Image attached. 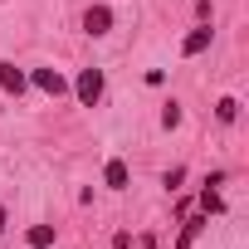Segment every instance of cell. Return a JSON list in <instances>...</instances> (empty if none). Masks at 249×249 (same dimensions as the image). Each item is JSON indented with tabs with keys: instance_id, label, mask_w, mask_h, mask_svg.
<instances>
[{
	"instance_id": "cell-5",
	"label": "cell",
	"mask_w": 249,
	"mask_h": 249,
	"mask_svg": "<svg viewBox=\"0 0 249 249\" xmlns=\"http://www.w3.org/2000/svg\"><path fill=\"white\" fill-rule=\"evenodd\" d=\"M127 181H132V171H127L122 157H112V161L103 166V186H107V191H127Z\"/></svg>"
},
{
	"instance_id": "cell-9",
	"label": "cell",
	"mask_w": 249,
	"mask_h": 249,
	"mask_svg": "<svg viewBox=\"0 0 249 249\" xmlns=\"http://www.w3.org/2000/svg\"><path fill=\"white\" fill-rule=\"evenodd\" d=\"M225 210V200H220V191L205 181V191H200V215H220Z\"/></svg>"
},
{
	"instance_id": "cell-8",
	"label": "cell",
	"mask_w": 249,
	"mask_h": 249,
	"mask_svg": "<svg viewBox=\"0 0 249 249\" xmlns=\"http://www.w3.org/2000/svg\"><path fill=\"white\" fill-rule=\"evenodd\" d=\"M25 244L30 249H54V225H30L25 230Z\"/></svg>"
},
{
	"instance_id": "cell-10",
	"label": "cell",
	"mask_w": 249,
	"mask_h": 249,
	"mask_svg": "<svg viewBox=\"0 0 249 249\" xmlns=\"http://www.w3.org/2000/svg\"><path fill=\"white\" fill-rule=\"evenodd\" d=\"M215 117H220V122H234V117H239V98H220V103H215Z\"/></svg>"
},
{
	"instance_id": "cell-1",
	"label": "cell",
	"mask_w": 249,
	"mask_h": 249,
	"mask_svg": "<svg viewBox=\"0 0 249 249\" xmlns=\"http://www.w3.org/2000/svg\"><path fill=\"white\" fill-rule=\"evenodd\" d=\"M73 93H78L83 107H98V98H103V69H83L78 83H73Z\"/></svg>"
},
{
	"instance_id": "cell-7",
	"label": "cell",
	"mask_w": 249,
	"mask_h": 249,
	"mask_svg": "<svg viewBox=\"0 0 249 249\" xmlns=\"http://www.w3.org/2000/svg\"><path fill=\"white\" fill-rule=\"evenodd\" d=\"M0 88H5V93H15V98H20V93L30 88V78H25V73H20L15 64H5V59H0Z\"/></svg>"
},
{
	"instance_id": "cell-13",
	"label": "cell",
	"mask_w": 249,
	"mask_h": 249,
	"mask_svg": "<svg viewBox=\"0 0 249 249\" xmlns=\"http://www.w3.org/2000/svg\"><path fill=\"white\" fill-rule=\"evenodd\" d=\"M112 249H132V239H127V234H117V239H112Z\"/></svg>"
},
{
	"instance_id": "cell-4",
	"label": "cell",
	"mask_w": 249,
	"mask_h": 249,
	"mask_svg": "<svg viewBox=\"0 0 249 249\" xmlns=\"http://www.w3.org/2000/svg\"><path fill=\"white\" fill-rule=\"evenodd\" d=\"M112 30V10L107 5H88L83 10V35H107Z\"/></svg>"
},
{
	"instance_id": "cell-3",
	"label": "cell",
	"mask_w": 249,
	"mask_h": 249,
	"mask_svg": "<svg viewBox=\"0 0 249 249\" xmlns=\"http://www.w3.org/2000/svg\"><path fill=\"white\" fill-rule=\"evenodd\" d=\"M205 225H210V215H191V210H186V215H181V234H176V249H191V244L200 239V230H205Z\"/></svg>"
},
{
	"instance_id": "cell-2",
	"label": "cell",
	"mask_w": 249,
	"mask_h": 249,
	"mask_svg": "<svg viewBox=\"0 0 249 249\" xmlns=\"http://www.w3.org/2000/svg\"><path fill=\"white\" fill-rule=\"evenodd\" d=\"M30 83H35V88H44L49 98H59V93H69V78H64L59 69H35V73H30Z\"/></svg>"
},
{
	"instance_id": "cell-11",
	"label": "cell",
	"mask_w": 249,
	"mask_h": 249,
	"mask_svg": "<svg viewBox=\"0 0 249 249\" xmlns=\"http://www.w3.org/2000/svg\"><path fill=\"white\" fill-rule=\"evenodd\" d=\"M161 127H166V132L181 127V103H166V107H161Z\"/></svg>"
},
{
	"instance_id": "cell-6",
	"label": "cell",
	"mask_w": 249,
	"mask_h": 249,
	"mask_svg": "<svg viewBox=\"0 0 249 249\" xmlns=\"http://www.w3.org/2000/svg\"><path fill=\"white\" fill-rule=\"evenodd\" d=\"M210 39H215V30H210V25H200V30H191V35L181 39V54H186V59H196V54H205V49H210Z\"/></svg>"
},
{
	"instance_id": "cell-14",
	"label": "cell",
	"mask_w": 249,
	"mask_h": 249,
	"mask_svg": "<svg viewBox=\"0 0 249 249\" xmlns=\"http://www.w3.org/2000/svg\"><path fill=\"white\" fill-rule=\"evenodd\" d=\"M0 230H5V205H0Z\"/></svg>"
},
{
	"instance_id": "cell-12",
	"label": "cell",
	"mask_w": 249,
	"mask_h": 249,
	"mask_svg": "<svg viewBox=\"0 0 249 249\" xmlns=\"http://www.w3.org/2000/svg\"><path fill=\"white\" fill-rule=\"evenodd\" d=\"M181 181H186V171H181V166H171V171H166V176H161V186H166V191H176V186H181Z\"/></svg>"
}]
</instances>
